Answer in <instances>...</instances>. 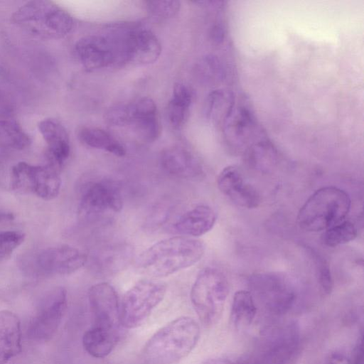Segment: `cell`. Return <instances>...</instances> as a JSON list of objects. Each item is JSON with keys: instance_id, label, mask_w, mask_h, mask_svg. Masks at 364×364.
Masks as SVG:
<instances>
[{"instance_id": "obj_25", "label": "cell", "mask_w": 364, "mask_h": 364, "mask_svg": "<svg viewBox=\"0 0 364 364\" xmlns=\"http://www.w3.org/2000/svg\"><path fill=\"white\" fill-rule=\"evenodd\" d=\"M257 314V306L252 294L247 290H239L234 294L230 320L238 330L247 328L253 322Z\"/></svg>"}, {"instance_id": "obj_26", "label": "cell", "mask_w": 364, "mask_h": 364, "mask_svg": "<svg viewBox=\"0 0 364 364\" xmlns=\"http://www.w3.org/2000/svg\"><path fill=\"white\" fill-rule=\"evenodd\" d=\"M78 137L85 145L106 151L117 156L126 154L124 146L106 131L96 127H82Z\"/></svg>"}, {"instance_id": "obj_35", "label": "cell", "mask_w": 364, "mask_h": 364, "mask_svg": "<svg viewBox=\"0 0 364 364\" xmlns=\"http://www.w3.org/2000/svg\"><path fill=\"white\" fill-rule=\"evenodd\" d=\"M200 75L206 79L219 78L223 75V69L218 60L209 56L205 58L199 65Z\"/></svg>"}, {"instance_id": "obj_19", "label": "cell", "mask_w": 364, "mask_h": 364, "mask_svg": "<svg viewBox=\"0 0 364 364\" xmlns=\"http://www.w3.org/2000/svg\"><path fill=\"white\" fill-rule=\"evenodd\" d=\"M129 109L128 125L144 141H155L160 133V124L154 100L149 97H142L129 104Z\"/></svg>"}, {"instance_id": "obj_37", "label": "cell", "mask_w": 364, "mask_h": 364, "mask_svg": "<svg viewBox=\"0 0 364 364\" xmlns=\"http://www.w3.org/2000/svg\"><path fill=\"white\" fill-rule=\"evenodd\" d=\"M14 218L12 213H0V221L12 220Z\"/></svg>"}, {"instance_id": "obj_16", "label": "cell", "mask_w": 364, "mask_h": 364, "mask_svg": "<svg viewBox=\"0 0 364 364\" xmlns=\"http://www.w3.org/2000/svg\"><path fill=\"white\" fill-rule=\"evenodd\" d=\"M217 185L223 195L240 207L252 209L260 203L257 190L244 181L242 173L234 166H228L220 171Z\"/></svg>"}, {"instance_id": "obj_34", "label": "cell", "mask_w": 364, "mask_h": 364, "mask_svg": "<svg viewBox=\"0 0 364 364\" xmlns=\"http://www.w3.org/2000/svg\"><path fill=\"white\" fill-rule=\"evenodd\" d=\"M129 119V105L118 104L112 106L105 114L106 122L112 126L128 125Z\"/></svg>"}, {"instance_id": "obj_32", "label": "cell", "mask_w": 364, "mask_h": 364, "mask_svg": "<svg viewBox=\"0 0 364 364\" xmlns=\"http://www.w3.org/2000/svg\"><path fill=\"white\" fill-rule=\"evenodd\" d=\"M316 267L318 283L323 292L330 294L333 287V281L329 265L326 260L317 252L311 250Z\"/></svg>"}, {"instance_id": "obj_3", "label": "cell", "mask_w": 364, "mask_h": 364, "mask_svg": "<svg viewBox=\"0 0 364 364\" xmlns=\"http://www.w3.org/2000/svg\"><path fill=\"white\" fill-rule=\"evenodd\" d=\"M351 205L349 195L333 186L316 190L306 200L297 215L299 227L307 232L325 230L344 220Z\"/></svg>"}, {"instance_id": "obj_20", "label": "cell", "mask_w": 364, "mask_h": 364, "mask_svg": "<svg viewBox=\"0 0 364 364\" xmlns=\"http://www.w3.org/2000/svg\"><path fill=\"white\" fill-rule=\"evenodd\" d=\"M160 163L168 174L183 179H198L204 174L200 161L189 151L178 146L161 152Z\"/></svg>"}, {"instance_id": "obj_9", "label": "cell", "mask_w": 364, "mask_h": 364, "mask_svg": "<svg viewBox=\"0 0 364 364\" xmlns=\"http://www.w3.org/2000/svg\"><path fill=\"white\" fill-rule=\"evenodd\" d=\"M248 286L254 299L273 314L279 315L288 311L296 299L293 282L280 272L252 274L248 279Z\"/></svg>"}, {"instance_id": "obj_13", "label": "cell", "mask_w": 364, "mask_h": 364, "mask_svg": "<svg viewBox=\"0 0 364 364\" xmlns=\"http://www.w3.org/2000/svg\"><path fill=\"white\" fill-rule=\"evenodd\" d=\"M92 327L119 332L120 304L114 288L108 283L92 285L88 291Z\"/></svg>"}, {"instance_id": "obj_10", "label": "cell", "mask_w": 364, "mask_h": 364, "mask_svg": "<svg viewBox=\"0 0 364 364\" xmlns=\"http://www.w3.org/2000/svg\"><path fill=\"white\" fill-rule=\"evenodd\" d=\"M87 256L76 247L60 245L41 250L25 258L23 268L37 275L70 274L87 263Z\"/></svg>"}, {"instance_id": "obj_27", "label": "cell", "mask_w": 364, "mask_h": 364, "mask_svg": "<svg viewBox=\"0 0 364 364\" xmlns=\"http://www.w3.org/2000/svg\"><path fill=\"white\" fill-rule=\"evenodd\" d=\"M245 161L248 166L258 172L268 173L277 163V152L269 142L262 141L250 146L245 151Z\"/></svg>"}, {"instance_id": "obj_29", "label": "cell", "mask_w": 364, "mask_h": 364, "mask_svg": "<svg viewBox=\"0 0 364 364\" xmlns=\"http://www.w3.org/2000/svg\"><path fill=\"white\" fill-rule=\"evenodd\" d=\"M357 235L355 225L350 221L343 220L325 230L321 240L324 245L335 247L353 240Z\"/></svg>"}, {"instance_id": "obj_24", "label": "cell", "mask_w": 364, "mask_h": 364, "mask_svg": "<svg viewBox=\"0 0 364 364\" xmlns=\"http://www.w3.org/2000/svg\"><path fill=\"white\" fill-rule=\"evenodd\" d=\"M193 99V92L189 86L182 82L174 85L167 107V118L172 127L180 128L185 124Z\"/></svg>"}, {"instance_id": "obj_8", "label": "cell", "mask_w": 364, "mask_h": 364, "mask_svg": "<svg viewBox=\"0 0 364 364\" xmlns=\"http://www.w3.org/2000/svg\"><path fill=\"white\" fill-rule=\"evenodd\" d=\"M166 292L165 284L150 279L136 282L124 294L120 304V323L127 328L142 325L162 301Z\"/></svg>"}, {"instance_id": "obj_28", "label": "cell", "mask_w": 364, "mask_h": 364, "mask_svg": "<svg viewBox=\"0 0 364 364\" xmlns=\"http://www.w3.org/2000/svg\"><path fill=\"white\" fill-rule=\"evenodd\" d=\"M31 142L29 136L16 122L0 119V146L23 150Z\"/></svg>"}, {"instance_id": "obj_14", "label": "cell", "mask_w": 364, "mask_h": 364, "mask_svg": "<svg viewBox=\"0 0 364 364\" xmlns=\"http://www.w3.org/2000/svg\"><path fill=\"white\" fill-rule=\"evenodd\" d=\"M133 257V247L127 242H118L93 250L90 257H87V263L93 274L107 277L127 269Z\"/></svg>"}, {"instance_id": "obj_36", "label": "cell", "mask_w": 364, "mask_h": 364, "mask_svg": "<svg viewBox=\"0 0 364 364\" xmlns=\"http://www.w3.org/2000/svg\"><path fill=\"white\" fill-rule=\"evenodd\" d=\"M204 364H255L252 359L240 358L238 360H231L228 358L212 359Z\"/></svg>"}, {"instance_id": "obj_33", "label": "cell", "mask_w": 364, "mask_h": 364, "mask_svg": "<svg viewBox=\"0 0 364 364\" xmlns=\"http://www.w3.org/2000/svg\"><path fill=\"white\" fill-rule=\"evenodd\" d=\"M25 235L18 231H0V260L9 258L24 241Z\"/></svg>"}, {"instance_id": "obj_11", "label": "cell", "mask_w": 364, "mask_h": 364, "mask_svg": "<svg viewBox=\"0 0 364 364\" xmlns=\"http://www.w3.org/2000/svg\"><path fill=\"white\" fill-rule=\"evenodd\" d=\"M59 170L53 166H34L24 161L14 165L11 169V185L18 192H32L42 199L56 198L60 190Z\"/></svg>"}, {"instance_id": "obj_22", "label": "cell", "mask_w": 364, "mask_h": 364, "mask_svg": "<svg viewBox=\"0 0 364 364\" xmlns=\"http://www.w3.org/2000/svg\"><path fill=\"white\" fill-rule=\"evenodd\" d=\"M22 350L21 322L14 312L0 311V364H6Z\"/></svg>"}, {"instance_id": "obj_5", "label": "cell", "mask_w": 364, "mask_h": 364, "mask_svg": "<svg viewBox=\"0 0 364 364\" xmlns=\"http://www.w3.org/2000/svg\"><path fill=\"white\" fill-rule=\"evenodd\" d=\"M13 20L33 33L48 38L63 37L73 27L71 16L47 1L27 2L14 14Z\"/></svg>"}, {"instance_id": "obj_30", "label": "cell", "mask_w": 364, "mask_h": 364, "mask_svg": "<svg viewBox=\"0 0 364 364\" xmlns=\"http://www.w3.org/2000/svg\"><path fill=\"white\" fill-rule=\"evenodd\" d=\"M172 206L166 201L156 204L147 215L144 227L147 231H156L168 220Z\"/></svg>"}, {"instance_id": "obj_1", "label": "cell", "mask_w": 364, "mask_h": 364, "mask_svg": "<svg viewBox=\"0 0 364 364\" xmlns=\"http://www.w3.org/2000/svg\"><path fill=\"white\" fill-rule=\"evenodd\" d=\"M205 245L193 237L175 236L158 241L136 259L138 270L152 277L171 275L197 263L205 253Z\"/></svg>"}, {"instance_id": "obj_15", "label": "cell", "mask_w": 364, "mask_h": 364, "mask_svg": "<svg viewBox=\"0 0 364 364\" xmlns=\"http://www.w3.org/2000/svg\"><path fill=\"white\" fill-rule=\"evenodd\" d=\"M123 49L125 64L136 65L153 63L161 53L157 37L150 31L142 28L124 31Z\"/></svg>"}, {"instance_id": "obj_17", "label": "cell", "mask_w": 364, "mask_h": 364, "mask_svg": "<svg viewBox=\"0 0 364 364\" xmlns=\"http://www.w3.org/2000/svg\"><path fill=\"white\" fill-rule=\"evenodd\" d=\"M299 341L297 328L289 324L273 332L255 364H286L294 353Z\"/></svg>"}, {"instance_id": "obj_21", "label": "cell", "mask_w": 364, "mask_h": 364, "mask_svg": "<svg viewBox=\"0 0 364 364\" xmlns=\"http://www.w3.org/2000/svg\"><path fill=\"white\" fill-rule=\"evenodd\" d=\"M217 220L215 211L209 205L200 204L183 213L172 225L173 232L193 238L208 232Z\"/></svg>"}, {"instance_id": "obj_2", "label": "cell", "mask_w": 364, "mask_h": 364, "mask_svg": "<svg viewBox=\"0 0 364 364\" xmlns=\"http://www.w3.org/2000/svg\"><path fill=\"white\" fill-rule=\"evenodd\" d=\"M200 327L192 318L181 316L166 323L147 341L143 357L148 364H176L196 347Z\"/></svg>"}, {"instance_id": "obj_31", "label": "cell", "mask_w": 364, "mask_h": 364, "mask_svg": "<svg viewBox=\"0 0 364 364\" xmlns=\"http://www.w3.org/2000/svg\"><path fill=\"white\" fill-rule=\"evenodd\" d=\"M146 4L148 12L157 20L171 18L180 9V2L178 1H148Z\"/></svg>"}, {"instance_id": "obj_12", "label": "cell", "mask_w": 364, "mask_h": 364, "mask_svg": "<svg viewBox=\"0 0 364 364\" xmlns=\"http://www.w3.org/2000/svg\"><path fill=\"white\" fill-rule=\"evenodd\" d=\"M67 308V291L62 287L49 291L41 299L27 329L28 337L37 342L47 341L58 331Z\"/></svg>"}, {"instance_id": "obj_7", "label": "cell", "mask_w": 364, "mask_h": 364, "mask_svg": "<svg viewBox=\"0 0 364 364\" xmlns=\"http://www.w3.org/2000/svg\"><path fill=\"white\" fill-rule=\"evenodd\" d=\"M122 206V196L118 184L110 179H97L83 186L78 215L85 222H97L119 213Z\"/></svg>"}, {"instance_id": "obj_4", "label": "cell", "mask_w": 364, "mask_h": 364, "mask_svg": "<svg viewBox=\"0 0 364 364\" xmlns=\"http://www.w3.org/2000/svg\"><path fill=\"white\" fill-rule=\"evenodd\" d=\"M228 292V279L220 269L206 267L198 272L192 285L190 298L203 326L210 327L218 323Z\"/></svg>"}, {"instance_id": "obj_23", "label": "cell", "mask_w": 364, "mask_h": 364, "mask_svg": "<svg viewBox=\"0 0 364 364\" xmlns=\"http://www.w3.org/2000/svg\"><path fill=\"white\" fill-rule=\"evenodd\" d=\"M119 339V333L91 326L82 336V346L92 357L104 358L112 353Z\"/></svg>"}, {"instance_id": "obj_18", "label": "cell", "mask_w": 364, "mask_h": 364, "mask_svg": "<svg viewBox=\"0 0 364 364\" xmlns=\"http://www.w3.org/2000/svg\"><path fill=\"white\" fill-rule=\"evenodd\" d=\"M38 129L47 144L48 164L60 170L70 153L68 134L60 122L45 119L38 124Z\"/></svg>"}, {"instance_id": "obj_6", "label": "cell", "mask_w": 364, "mask_h": 364, "mask_svg": "<svg viewBox=\"0 0 364 364\" xmlns=\"http://www.w3.org/2000/svg\"><path fill=\"white\" fill-rule=\"evenodd\" d=\"M122 31L85 36L75 44V55L88 71L120 66L124 63Z\"/></svg>"}]
</instances>
